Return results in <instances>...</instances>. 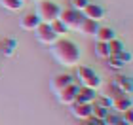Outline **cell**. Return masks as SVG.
I'll return each instance as SVG.
<instances>
[{
  "mask_svg": "<svg viewBox=\"0 0 133 125\" xmlns=\"http://www.w3.org/2000/svg\"><path fill=\"white\" fill-rule=\"evenodd\" d=\"M51 55L57 61V64H61L65 68H74L80 63V47L76 46V42H72L69 38H57L55 44H51Z\"/></svg>",
  "mask_w": 133,
  "mask_h": 125,
  "instance_id": "obj_1",
  "label": "cell"
},
{
  "mask_svg": "<svg viewBox=\"0 0 133 125\" xmlns=\"http://www.w3.org/2000/svg\"><path fill=\"white\" fill-rule=\"evenodd\" d=\"M59 11H61V6L55 4L53 0H38V6H36V15H38L40 23H53L59 19Z\"/></svg>",
  "mask_w": 133,
  "mask_h": 125,
  "instance_id": "obj_2",
  "label": "cell"
},
{
  "mask_svg": "<svg viewBox=\"0 0 133 125\" xmlns=\"http://www.w3.org/2000/svg\"><path fill=\"white\" fill-rule=\"evenodd\" d=\"M74 80H78V83H80L82 87H89V89H95V91L103 85L99 74L95 72L91 67H82V64L76 67V78Z\"/></svg>",
  "mask_w": 133,
  "mask_h": 125,
  "instance_id": "obj_3",
  "label": "cell"
},
{
  "mask_svg": "<svg viewBox=\"0 0 133 125\" xmlns=\"http://www.w3.org/2000/svg\"><path fill=\"white\" fill-rule=\"evenodd\" d=\"M59 21L66 27V31H78L84 21L82 11H78L74 8H63L59 11Z\"/></svg>",
  "mask_w": 133,
  "mask_h": 125,
  "instance_id": "obj_4",
  "label": "cell"
},
{
  "mask_svg": "<svg viewBox=\"0 0 133 125\" xmlns=\"http://www.w3.org/2000/svg\"><path fill=\"white\" fill-rule=\"evenodd\" d=\"M32 32H34L36 40H38L40 44H44V46H51V44H55V40L59 38L57 34L51 31V27L48 25V23H40V25L36 27Z\"/></svg>",
  "mask_w": 133,
  "mask_h": 125,
  "instance_id": "obj_5",
  "label": "cell"
},
{
  "mask_svg": "<svg viewBox=\"0 0 133 125\" xmlns=\"http://www.w3.org/2000/svg\"><path fill=\"white\" fill-rule=\"evenodd\" d=\"M110 97H116V95H129L131 93V80L128 76H116L110 82Z\"/></svg>",
  "mask_w": 133,
  "mask_h": 125,
  "instance_id": "obj_6",
  "label": "cell"
},
{
  "mask_svg": "<svg viewBox=\"0 0 133 125\" xmlns=\"http://www.w3.org/2000/svg\"><path fill=\"white\" fill-rule=\"evenodd\" d=\"M78 83H70V85H66L65 89H61V91L57 93V100L61 104H66V106H70V104H74L76 102V95H78Z\"/></svg>",
  "mask_w": 133,
  "mask_h": 125,
  "instance_id": "obj_7",
  "label": "cell"
},
{
  "mask_svg": "<svg viewBox=\"0 0 133 125\" xmlns=\"http://www.w3.org/2000/svg\"><path fill=\"white\" fill-rule=\"evenodd\" d=\"M105 61H107V64H108L110 68H114V70H122L125 64L131 61V55L124 49L122 53H118V55H110V57H107Z\"/></svg>",
  "mask_w": 133,
  "mask_h": 125,
  "instance_id": "obj_8",
  "label": "cell"
},
{
  "mask_svg": "<svg viewBox=\"0 0 133 125\" xmlns=\"http://www.w3.org/2000/svg\"><path fill=\"white\" fill-rule=\"evenodd\" d=\"M110 108L116 112V114H122V112L131 108V97L129 95H116V97H110Z\"/></svg>",
  "mask_w": 133,
  "mask_h": 125,
  "instance_id": "obj_9",
  "label": "cell"
},
{
  "mask_svg": "<svg viewBox=\"0 0 133 125\" xmlns=\"http://www.w3.org/2000/svg\"><path fill=\"white\" fill-rule=\"evenodd\" d=\"M70 112L76 120L80 121H86L91 117V104H86V102H74L70 104Z\"/></svg>",
  "mask_w": 133,
  "mask_h": 125,
  "instance_id": "obj_10",
  "label": "cell"
},
{
  "mask_svg": "<svg viewBox=\"0 0 133 125\" xmlns=\"http://www.w3.org/2000/svg\"><path fill=\"white\" fill-rule=\"evenodd\" d=\"M82 15L86 17V19H91V21H95V23H99V21L105 19V10H103L101 6H97V4H91V2H89L86 8L82 10Z\"/></svg>",
  "mask_w": 133,
  "mask_h": 125,
  "instance_id": "obj_11",
  "label": "cell"
},
{
  "mask_svg": "<svg viewBox=\"0 0 133 125\" xmlns=\"http://www.w3.org/2000/svg\"><path fill=\"white\" fill-rule=\"evenodd\" d=\"M74 76H70V74H57V76H53V80H51V91L53 93H59L61 89H65L66 85H70V83H74Z\"/></svg>",
  "mask_w": 133,
  "mask_h": 125,
  "instance_id": "obj_12",
  "label": "cell"
},
{
  "mask_svg": "<svg viewBox=\"0 0 133 125\" xmlns=\"http://www.w3.org/2000/svg\"><path fill=\"white\" fill-rule=\"evenodd\" d=\"M97 99V91L89 87H78V95H76V102H86V104H93Z\"/></svg>",
  "mask_w": 133,
  "mask_h": 125,
  "instance_id": "obj_13",
  "label": "cell"
},
{
  "mask_svg": "<svg viewBox=\"0 0 133 125\" xmlns=\"http://www.w3.org/2000/svg\"><path fill=\"white\" fill-rule=\"evenodd\" d=\"M38 25H40V19H38L36 13H25L19 19V27L23 28V31H29V32H32Z\"/></svg>",
  "mask_w": 133,
  "mask_h": 125,
  "instance_id": "obj_14",
  "label": "cell"
},
{
  "mask_svg": "<svg viewBox=\"0 0 133 125\" xmlns=\"http://www.w3.org/2000/svg\"><path fill=\"white\" fill-rule=\"evenodd\" d=\"M116 38V32L112 31L110 27H99L97 32H95V40L97 42H105V44H108L110 40Z\"/></svg>",
  "mask_w": 133,
  "mask_h": 125,
  "instance_id": "obj_15",
  "label": "cell"
},
{
  "mask_svg": "<svg viewBox=\"0 0 133 125\" xmlns=\"http://www.w3.org/2000/svg\"><path fill=\"white\" fill-rule=\"evenodd\" d=\"M97 28H99V25H97L95 21H91V19H86V17H84V21H82L80 28H78V32H82L84 36H95Z\"/></svg>",
  "mask_w": 133,
  "mask_h": 125,
  "instance_id": "obj_16",
  "label": "cell"
},
{
  "mask_svg": "<svg viewBox=\"0 0 133 125\" xmlns=\"http://www.w3.org/2000/svg\"><path fill=\"white\" fill-rule=\"evenodd\" d=\"M0 6L10 11H19L25 6V0H0Z\"/></svg>",
  "mask_w": 133,
  "mask_h": 125,
  "instance_id": "obj_17",
  "label": "cell"
},
{
  "mask_svg": "<svg viewBox=\"0 0 133 125\" xmlns=\"http://www.w3.org/2000/svg\"><path fill=\"white\" fill-rule=\"evenodd\" d=\"M110 112V108H105V106H101V104H91V117L93 120H99V121H103L107 117V114Z\"/></svg>",
  "mask_w": 133,
  "mask_h": 125,
  "instance_id": "obj_18",
  "label": "cell"
},
{
  "mask_svg": "<svg viewBox=\"0 0 133 125\" xmlns=\"http://www.w3.org/2000/svg\"><path fill=\"white\" fill-rule=\"evenodd\" d=\"M103 125H128V123L122 120L120 114H116V112H108L107 117L103 120Z\"/></svg>",
  "mask_w": 133,
  "mask_h": 125,
  "instance_id": "obj_19",
  "label": "cell"
},
{
  "mask_svg": "<svg viewBox=\"0 0 133 125\" xmlns=\"http://www.w3.org/2000/svg\"><path fill=\"white\" fill-rule=\"evenodd\" d=\"M95 55L101 57V59L110 57V51H108V44H105V42H97V44H95Z\"/></svg>",
  "mask_w": 133,
  "mask_h": 125,
  "instance_id": "obj_20",
  "label": "cell"
},
{
  "mask_svg": "<svg viewBox=\"0 0 133 125\" xmlns=\"http://www.w3.org/2000/svg\"><path fill=\"white\" fill-rule=\"evenodd\" d=\"M124 49H125V47H124V44L120 40L114 38V40L108 42V51H110V55H118V53H122Z\"/></svg>",
  "mask_w": 133,
  "mask_h": 125,
  "instance_id": "obj_21",
  "label": "cell"
},
{
  "mask_svg": "<svg viewBox=\"0 0 133 125\" xmlns=\"http://www.w3.org/2000/svg\"><path fill=\"white\" fill-rule=\"evenodd\" d=\"M50 27H51V31L55 32L59 38H61L63 34H66V32H69V31H66V27H65V25H63V23L59 21V19H57V21H53V23H50Z\"/></svg>",
  "mask_w": 133,
  "mask_h": 125,
  "instance_id": "obj_22",
  "label": "cell"
},
{
  "mask_svg": "<svg viewBox=\"0 0 133 125\" xmlns=\"http://www.w3.org/2000/svg\"><path fill=\"white\" fill-rule=\"evenodd\" d=\"M15 46H17L15 40H4L2 42V53H4V55H11L14 49H15Z\"/></svg>",
  "mask_w": 133,
  "mask_h": 125,
  "instance_id": "obj_23",
  "label": "cell"
},
{
  "mask_svg": "<svg viewBox=\"0 0 133 125\" xmlns=\"http://www.w3.org/2000/svg\"><path fill=\"white\" fill-rule=\"evenodd\" d=\"M88 4H89V0H70V8H74L78 11H82Z\"/></svg>",
  "mask_w": 133,
  "mask_h": 125,
  "instance_id": "obj_24",
  "label": "cell"
},
{
  "mask_svg": "<svg viewBox=\"0 0 133 125\" xmlns=\"http://www.w3.org/2000/svg\"><path fill=\"white\" fill-rule=\"evenodd\" d=\"M120 116H122V120H124L125 123H128V125H131V123H133V116H131V108H129V110H125V112H122V114H120Z\"/></svg>",
  "mask_w": 133,
  "mask_h": 125,
  "instance_id": "obj_25",
  "label": "cell"
},
{
  "mask_svg": "<svg viewBox=\"0 0 133 125\" xmlns=\"http://www.w3.org/2000/svg\"><path fill=\"white\" fill-rule=\"evenodd\" d=\"M84 125H103V121H99V120H93V117H89V120H86V121H84Z\"/></svg>",
  "mask_w": 133,
  "mask_h": 125,
  "instance_id": "obj_26",
  "label": "cell"
}]
</instances>
